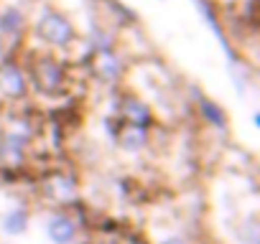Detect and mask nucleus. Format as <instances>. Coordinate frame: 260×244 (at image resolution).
I'll list each match as a JSON object with an SVG mask.
<instances>
[{"label":"nucleus","instance_id":"nucleus-1","mask_svg":"<svg viewBox=\"0 0 260 244\" xmlns=\"http://www.w3.org/2000/svg\"><path fill=\"white\" fill-rule=\"evenodd\" d=\"M36 36H39L44 44L54 46V49H69V46L77 41V31H74L72 21H69L67 16L56 13V11H46V13L39 18V23H36Z\"/></svg>","mask_w":260,"mask_h":244},{"label":"nucleus","instance_id":"nucleus-2","mask_svg":"<svg viewBox=\"0 0 260 244\" xmlns=\"http://www.w3.org/2000/svg\"><path fill=\"white\" fill-rule=\"evenodd\" d=\"M31 76H34V87H36L41 94H46V97H56V94L64 89V82H67L64 66H61L56 59H51L49 54L34 64Z\"/></svg>","mask_w":260,"mask_h":244},{"label":"nucleus","instance_id":"nucleus-3","mask_svg":"<svg viewBox=\"0 0 260 244\" xmlns=\"http://www.w3.org/2000/svg\"><path fill=\"white\" fill-rule=\"evenodd\" d=\"M117 109H120V119L122 122H130V125H141V128H151L153 122H156V117H153V109L141 99V97H136V94H127V97H122L120 99V104H117Z\"/></svg>","mask_w":260,"mask_h":244},{"label":"nucleus","instance_id":"nucleus-4","mask_svg":"<svg viewBox=\"0 0 260 244\" xmlns=\"http://www.w3.org/2000/svg\"><path fill=\"white\" fill-rule=\"evenodd\" d=\"M115 138H117L120 148L127 150V153H141V150H146L148 143H151V133H148V128L130 125V122H120V128H117Z\"/></svg>","mask_w":260,"mask_h":244},{"label":"nucleus","instance_id":"nucleus-5","mask_svg":"<svg viewBox=\"0 0 260 244\" xmlns=\"http://www.w3.org/2000/svg\"><path fill=\"white\" fill-rule=\"evenodd\" d=\"M0 89L8 99H23L28 94V79L16 64H3L0 66Z\"/></svg>","mask_w":260,"mask_h":244},{"label":"nucleus","instance_id":"nucleus-6","mask_svg":"<svg viewBox=\"0 0 260 244\" xmlns=\"http://www.w3.org/2000/svg\"><path fill=\"white\" fill-rule=\"evenodd\" d=\"M46 193L56 204H74L77 201V178L56 173L46 181Z\"/></svg>","mask_w":260,"mask_h":244},{"label":"nucleus","instance_id":"nucleus-7","mask_svg":"<svg viewBox=\"0 0 260 244\" xmlns=\"http://www.w3.org/2000/svg\"><path fill=\"white\" fill-rule=\"evenodd\" d=\"M46 234L54 244H74L77 239V224L67 214H54L46 221Z\"/></svg>","mask_w":260,"mask_h":244},{"label":"nucleus","instance_id":"nucleus-8","mask_svg":"<svg viewBox=\"0 0 260 244\" xmlns=\"http://www.w3.org/2000/svg\"><path fill=\"white\" fill-rule=\"evenodd\" d=\"M197 107H199L204 122H209L212 128H217V130H224L227 128V114H224V109L214 99H209L207 94H197Z\"/></svg>","mask_w":260,"mask_h":244},{"label":"nucleus","instance_id":"nucleus-9","mask_svg":"<svg viewBox=\"0 0 260 244\" xmlns=\"http://www.w3.org/2000/svg\"><path fill=\"white\" fill-rule=\"evenodd\" d=\"M94 69H97L100 79H105V82H117L122 76V61H120V56H115V51L94 54Z\"/></svg>","mask_w":260,"mask_h":244},{"label":"nucleus","instance_id":"nucleus-10","mask_svg":"<svg viewBox=\"0 0 260 244\" xmlns=\"http://www.w3.org/2000/svg\"><path fill=\"white\" fill-rule=\"evenodd\" d=\"M28 221H31V214H28V209H23V206H18V209H13V211H8L6 214V219H3V229L8 231V234H23L26 229H28Z\"/></svg>","mask_w":260,"mask_h":244},{"label":"nucleus","instance_id":"nucleus-11","mask_svg":"<svg viewBox=\"0 0 260 244\" xmlns=\"http://www.w3.org/2000/svg\"><path fill=\"white\" fill-rule=\"evenodd\" d=\"M0 31L8 36H18L23 31V13L18 8H6L0 13Z\"/></svg>","mask_w":260,"mask_h":244},{"label":"nucleus","instance_id":"nucleus-12","mask_svg":"<svg viewBox=\"0 0 260 244\" xmlns=\"http://www.w3.org/2000/svg\"><path fill=\"white\" fill-rule=\"evenodd\" d=\"M161 244H186V239H184V236H169V239H164Z\"/></svg>","mask_w":260,"mask_h":244}]
</instances>
